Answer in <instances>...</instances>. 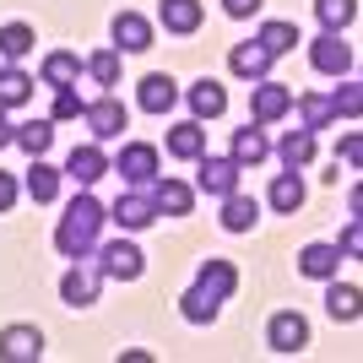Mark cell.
<instances>
[{
  "mask_svg": "<svg viewBox=\"0 0 363 363\" xmlns=\"http://www.w3.org/2000/svg\"><path fill=\"white\" fill-rule=\"evenodd\" d=\"M303 120H309V130H320V125L331 120V104L325 98H303Z\"/></svg>",
  "mask_w": 363,
  "mask_h": 363,
  "instance_id": "cell-36",
  "label": "cell"
},
{
  "mask_svg": "<svg viewBox=\"0 0 363 363\" xmlns=\"http://www.w3.org/2000/svg\"><path fill=\"white\" fill-rule=\"evenodd\" d=\"M60 293H65V303H92L98 298V272H65V282H60Z\"/></svg>",
  "mask_w": 363,
  "mask_h": 363,
  "instance_id": "cell-23",
  "label": "cell"
},
{
  "mask_svg": "<svg viewBox=\"0 0 363 363\" xmlns=\"http://www.w3.org/2000/svg\"><path fill=\"white\" fill-rule=\"evenodd\" d=\"M76 76H82V60H76V55H49L44 60V82H55V87H71Z\"/></svg>",
  "mask_w": 363,
  "mask_h": 363,
  "instance_id": "cell-31",
  "label": "cell"
},
{
  "mask_svg": "<svg viewBox=\"0 0 363 363\" xmlns=\"http://www.w3.org/2000/svg\"><path fill=\"white\" fill-rule=\"evenodd\" d=\"M309 60H315V71H325V76H347V71H352V49L342 44L336 33H325V38H315Z\"/></svg>",
  "mask_w": 363,
  "mask_h": 363,
  "instance_id": "cell-3",
  "label": "cell"
},
{
  "mask_svg": "<svg viewBox=\"0 0 363 363\" xmlns=\"http://www.w3.org/2000/svg\"><path fill=\"white\" fill-rule=\"evenodd\" d=\"M342 157H347V163H358V157H363V141L347 136V141H342Z\"/></svg>",
  "mask_w": 363,
  "mask_h": 363,
  "instance_id": "cell-41",
  "label": "cell"
},
{
  "mask_svg": "<svg viewBox=\"0 0 363 363\" xmlns=\"http://www.w3.org/2000/svg\"><path fill=\"white\" fill-rule=\"evenodd\" d=\"M11 201H16V184H11V174H0V212H6Z\"/></svg>",
  "mask_w": 363,
  "mask_h": 363,
  "instance_id": "cell-40",
  "label": "cell"
},
{
  "mask_svg": "<svg viewBox=\"0 0 363 363\" xmlns=\"http://www.w3.org/2000/svg\"><path fill=\"white\" fill-rule=\"evenodd\" d=\"M104 152H98V147H76L71 152V163H65V174H71V179L76 184H92V179H104Z\"/></svg>",
  "mask_w": 363,
  "mask_h": 363,
  "instance_id": "cell-15",
  "label": "cell"
},
{
  "mask_svg": "<svg viewBox=\"0 0 363 363\" xmlns=\"http://www.w3.org/2000/svg\"><path fill=\"white\" fill-rule=\"evenodd\" d=\"M272 206H277V212H298V206H303L298 174H277V179H272Z\"/></svg>",
  "mask_w": 363,
  "mask_h": 363,
  "instance_id": "cell-25",
  "label": "cell"
},
{
  "mask_svg": "<svg viewBox=\"0 0 363 363\" xmlns=\"http://www.w3.org/2000/svg\"><path fill=\"white\" fill-rule=\"evenodd\" d=\"M114 38H120V49H130V55L152 49V28H147V16H136V11H120V16H114Z\"/></svg>",
  "mask_w": 363,
  "mask_h": 363,
  "instance_id": "cell-8",
  "label": "cell"
},
{
  "mask_svg": "<svg viewBox=\"0 0 363 363\" xmlns=\"http://www.w3.org/2000/svg\"><path fill=\"white\" fill-rule=\"evenodd\" d=\"M28 92H33V82L22 71H0V104H6V108L28 104Z\"/></svg>",
  "mask_w": 363,
  "mask_h": 363,
  "instance_id": "cell-32",
  "label": "cell"
},
{
  "mask_svg": "<svg viewBox=\"0 0 363 363\" xmlns=\"http://www.w3.org/2000/svg\"><path fill=\"white\" fill-rule=\"evenodd\" d=\"M336 260H342V255H336L331 244H309V250L298 255V272H303V277H331Z\"/></svg>",
  "mask_w": 363,
  "mask_h": 363,
  "instance_id": "cell-24",
  "label": "cell"
},
{
  "mask_svg": "<svg viewBox=\"0 0 363 363\" xmlns=\"http://www.w3.org/2000/svg\"><path fill=\"white\" fill-rule=\"evenodd\" d=\"M190 108H196V120H217V114L228 108V92L206 76V82H196V87H190Z\"/></svg>",
  "mask_w": 363,
  "mask_h": 363,
  "instance_id": "cell-13",
  "label": "cell"
},
{
  "mask_svg": "<svg viewBox=\"0 0 363 363\" xmlns=\"http://www.w3.org/2000/svg\"><path fill=\"white\" fill-rule=\"evenodd\" d=\"M303 342H309V320L303 315H277L272 320V347L277 352H298Z\"/></svg>",
  "mask_w": 363,
  "mask_h": 363,
  "instance_id": "cell-9",
  "label": "cell"
},
{
  "mask_svg": "<svg viewBox=\"0 0 363 363\" xmlns=\"http://www.w3.org/2000/svg\"><path fill=\"white\" fill-rule=\"evenodd\" d=\"M212 315H217V298H206L201 288H190V293H184V320H196V325H206Z\"/></svg>",
  "mask_w": 363,
  "mask_h": 363,
  "instance_id": "cell-34",
  "label": "cell"
},
{
  "mask_svg": "<svg viewBox=\"0 0 363 363\" xmlns=\"http://www.w3.org/2000/svg\"><path fill=\"white\" fill-rule=\"evenodd\" d=\"M152 206H157V212H174V217H184V212H190V184H179V179H163L157 190H152Z\"/></svg>",
  "mask_w": 363,
  "mask_h": 363,
  "instance_id": "cell-21",
  "label": "cell"
},
{
  "mask_svg": "<svg viewBox=\"0 0 363 363\" xmlns=\"http://www.w3.org/2000/svg\"><path fill=\"white\" fill-rule=\"evenodd\" d=\"M11 136H16V130H11L6 120H0V147H11Z\"/></svg>",
  "mask_w": 363,
  "mask_h": 363,
  "instance_id": "cell-42",
  "label": "cell"
},
{
  "mask_svg": "<svg viewBox=\"0 0 363 363\" xmlns=\"http://www.w3.org/2000/svg\"><path fill=\"white\" fill-rule=\"evenodd\" d=\"M358 104H363V98H358V87H342V92L331 98V114H358Z\"/></svg>",
  "mask_w": 363,
  "mask_h": 363,
  "instance_id": "cell-38",
  "label": "cell"
},
{
  "mask_svg": "<svg viewBox=\"0 0 363 363\" xmlns=\"http://www.w3.org/2000/svg\"><path fill=\"white\" fill-rule=\"evenodd\" d=\"M82 114H87V125H92V136H98V141H108V136H120V130H125V108L114 104V98L82 108Z\"/></svg>",
  "mask_w": 363,
  "mask_h": 363,
  "instance_id": "cell-10",
  "label": "cell"
},
{
  "mask_svg": "<svg viewBox=\"0 0 363 363\" xmlns=\"http://www.w3.org/2000/svg\"><path fill=\"white\" fill-rule=\"evenodd\" d=\"M250 108H255V125H272V120H282V114L293 108V92H288V87H272V82H266V87H255Z\"/></svg>",
  "mask_w": 363,
  "mask_h": 363,
  "instance_id": "cell-7",
  "label": "cell"
},
{
  "mask_svg": "<svg viewBox=\"0 0 363 363\" xmlns=\"http://www.w3.org/2000/svg\"><path fill=\"white\" fill-rule=\"evenodd\" d=\"M16 147H22V152H33V157H44V152H49V141H55V125H49V120H28V125H16Z\"/></svg>",
  "mask_w": 363,
  "mask_h": 363,
  "instance_id": "cell-20",
  "label": "cell"
},
{
  "mask_svg": "<svg viewBox=\"0 0 363 363\" xmlns=\"http://www.w3.org/2000/svg\"><path fill=\"white\" fill-rule=\"evenodd\" d=\"M325 309H331L336 320H358V288H342V282H336V288L325 293Z\"/></svg>",
  "mask_w": 363,
  "mask_h": 363,
  "instance_id": "cell-33",
  "label": "cell"
},
{
  "mask_svg": "<svg viewBox=\"0 0 363 363\" xmlns=\"http://www.w3.org/2000/svg\"><path fill=\"white\" fill-rule=\"evenodd\" d=\"M168 152H174V157H201V152H206L201 120H184V125H174V130H168Z\"/></svg>",
  "mask_w": 363,
  "mask_h": 363,
  "instance_id": "cell-18",
  "label": "cell"
},
{
  "mask_svg": "<svg viewBox=\"0 0 363 363\" xmlns=\"http://www.w3.org/2000/svg\"><path fill=\"white\" fill-rule=\"evenodd\" d=\"M163 28L168 33H196L201 28V0H163Z\"/></svg>",
  "mask_w": 363,
  "mask_h": 363,
  "instance_id": "cell-17",
  "label": "cell"
},
{
  "mask_svg": "<svg viewBox=\"0 0 363 363\" xmlns=\"http://www.w3.org/2000/svg\"><path fill=\"white\" fill-rule=\"evenodd\" d=\"M120 174H125L130 184H147L152 174H157V152L141 147V141H136V147H125V152H120Z\"/></svg>",
  "mask_w": 363,
  "mask_h": 363,
  "instance_id": "cell-11",
  "label": "cell"
},
{
  "mask_svg": "<svg viewBox=\"0 0 363 363\" xmlns=\"http://www.w3.org/2000/svg\"><path fill=\"white\" fill-rule=\"evenodd\" d=\"M104 277H120V282H136L141 277V250L136 244H104Z\"/></svg>",
  "mask_w": 363,
  "mask_h": 363,
  "instance_id": "cell-6",
  "label": "cell"
},
{
  "mask_svg": "<svg viewBox=\"0 0 363 363\" xmlns=\"http://www.w3.org/2000/svg\"><path fill=\"white\" fill-rule=\"evenodd\" d=\"M196 288L206 293V298L223 303L228 293H233V266H228V260H206V266H201V282H196Z\"/></svg>",
  "mask_w": 363,
  "mask_h": 363,
  "instance_id": "cell-16",
  "label": "cell"
},
{
  "mask_svg": "<svg viewBox=\"0 0 363 363\" xmlns=\"http://www.w3.org/2000/svg\"><path fill=\"white\" fill-rule=\"evenodd\" d=\"M309 157H315V136H309V130H288V136H282V163H288V174H298Z\"/></svg>",
  "mask_w": 363,
  "mask_h": 363,
  "instance_id": "cell-22",
  "label": "cell"
},
{
  "mask_svg": "<svg viewBox=\"0 0 363 363\" xmlns=\"http://www.w3.org/2000/svg\"><path fill=\"white\" fill-rule=\"evenodd\" d=\"M92 76H98L104 87H114V82H120V60H114V55H92Z\"/></svg>",
  "mask_w": 363,
  "mask_h": 363,
  "instance_id": "cell-35",
  "label": "cell"
},
{
  "mask_svg": "<svg viewBox=\"0 0 363 363\" xmlns=\"http://www.w3.org/2000/svg\"><path fill=\"white\" fill-rule=\"evenodd\" d=\"M298 44V28H288V22H266V28H260V49H266V55H288V49Z\"/></svg>",
  "mask_w": 363,
  "mask_h": 363,
  "instance_id": "cell-26",
  "label": "cell"
},
{
  "mask_svg": "<svg viewBox=\"0 0 363 363\" xmlns=\"http://www.w3.org/2000/svg\"><path fill=\"white\" fill-rule=\"evenodd\" d=\"M228 65H233V76H250V82H260V76L272 71V55L260 44H239L233 55H228Z\"/></svg>",
  "mask_w": 363,
  "mask_h": 363,
  "instance_id": "cell-14",
  "label": "cell"
},
{
  "mask_svg": "<svg viewBox=\"0 0 363 363\" xmlns=\"http://www.w3.org/2000/svg\"><path fill=\"white\" fill-rule=\"evenodd\" d=\"M0 358H6V363H33V358H44V336L33 331V325H11V331L0 336Z\"/></svg>",
  "mask_w": 363,
  "mask_h": 363,
  "instance_id": "cell-2",
  "label": "cell"
},
{
  "mask_svg": "<svg viewBox=\"0 0 363 363\" xmlns=\"http://www.w3.org/2000/svg\"><path fill=\"white\" fill-rule=\"evenodd\" d=\"M114 223H120V228H147V223H157L152 196H120V201H114Z\"/></svg>",
  "mask_w": 363,
  "mask_h": 363,
  "instance_id": "cell-12",
  "label": "cell"
},
{
  "mask_svg": "<svg viewBox=\"0 0 363 363\" xmlns=\"http://www.w3.org/2000/svg\"><path fill=\"white\" fill-rule=\"evenodd\" d=\"M82 114V98H76L71 87H60V98H55V120H76Z\"/></svg>",
  "mask_w": 363,
  "mask_h": 363,
  "instance_id": "cell-37",
  "label": "cell"
},
{
  "mask_svg": "<svg viewBox=\"0 0 363 363\" xmlns=\"http://www.w3.org/2000/svg\"><path fill=\"white\" fill-rule=\"evenodd\" d=\"M228 6V16H255L260 11V0H223Z\"/></svg>",
  "mask_w": 363,
  "mask_h": 363,
  "instance_id": "cell-39",
  "label": "cell"
},
{
  "mask_svg": "<svg viewBox=\"0 0 363 363\" xmlns=\"http://www.w3.org/2000/svg\"><path fill=\"white\" fill-rule=\"evenodd\" d=\"M315 11H320V28H325V33H342L358 6H352V0H315Z\"/></svg>",
  "mask_w": 363,
  "mask_h": 363,
  "instance_id": "cell-28",
  "label": "cell"
},
{
  "mask_svg": "<svg viewBox=\"0 0 363 363\" xmlns=\"http://www.w3.org/2000/svg\"><path fill=\"white\" fill-rule=\"evenodd\" d=\"M266 136H260V125H250V130H239V136H233V163L239 168H250V163H266Z\"/></svg>",
  "mask_w": 363,
  "mask_h": 363,
  "instance_id": "cell-19",
  "label": "cell"
},
{
  "mask_svg": "<svg viewBox=\"0 0 363 363\" xmlns=\"http://www.w3.org/2000/svg\"><path fill=\"white\" fill-rule=\"evenodd\" d=\"M201 190L206 196H233L239 190V163L233 157H201Z\"/></svg>",
  "mask_w": 363,
  "mask_h": 363,
  "instance_id": "cell-4",
  "label": "cell"
},
{
  "mask_svg": "<svg viewBox=\"0 0 363 363\" xmlns=\"http://www.w3.org/2000/svg\"><path fill=\"white\" fill-rule=\"evenodd\" d=\"M28 49H33V28H28V22H11V28H0V55H6V60H22Z\"/></svg>",
  "mask_w": 363,
  "mask_h": 363,
  "instance_id": "cell-29",
  "label": "cell"
},
{
  "mask_svg": "<svg viewBox=\"0 0 363 363\" xmlns=\"http://www.w3.org/2000/svg\"><path fill=\"white\" fill-rule=\"evenodd\" d=\"M98 228H104V206L92 196H76L71 212H65V223H60V233H55V244L76 260V255H87L92 244H98Z\"/></svg>",
  "mask_w": 363,
  "mask_h": 363,
  "instance_id": "cell-1",
  "label": "cell"
},
{
  "mask_svg": "<svg viewBox=\"0 0 363 363\" xmlns=\"http://www.w3.org/2000/svg\"><path fill=\"white\" fill-rule=\"evenodd\" d=\"M250 223H255V201H250V196H228V206H223V228H228V233H244Z\"/></svg>",
  "mask_w": 363,
  "mask_h": 363,
  "instance_id": "cell-30",
  "label": "cell"
},
{
  "mask_svg": "<svg viewBox=\"0 0 363 363\" xmlns=\"http://www.w3.org/2000/svg\"><path fill=\"white\" fill-rule=\"evenodd\" d=\"M55 190H60V174L38 157V163L28 168V196H33V201H55Z\"/></svg>",
  "mask_w": 363,
  "mask_h": 363,
  "instance_id": "cell-27",
  "label": "cell"
},
{
  "mask_svg": "<svg viewBox=\"0 0 363 363\" xmlns=\"http://www.w3.org/2000/svg\"><path fill=\"white\" fill-rule=\"evenodd\" d=\"M174 98H179V87H174V76H163V71L141 76V92H136V104L147 108V114H168V108H174Z\"/></svg>",
  "mask_w": 363,
  "mask_h": 363,
  "instance_id": "cell-5",
  "label": "cell"
}]
</instances>
